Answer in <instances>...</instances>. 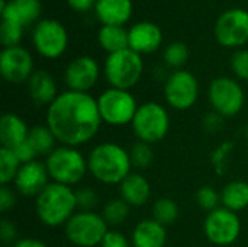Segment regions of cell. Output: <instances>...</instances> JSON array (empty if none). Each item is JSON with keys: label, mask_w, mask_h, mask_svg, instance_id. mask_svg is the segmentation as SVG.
<instances>
[{"label": "cell", "mask_w": 248, "mask_h": 247, "mask_svg": "<svg viewBox=\"0 0 248 247\" xmlns=\"http://www.w3.org/2000/svg\"><path fill=\"white\" fill-rule=\"evenodd\" d=\"M102 124L97 99L90 93L65 90L46 108L45 125L60 146L77 148L87 144L97 135Z\"/></svg>", "instance_id": "1"}, {"label": "cell", "mask_w": 248, "mask_h": 247, "mask_svg": "<svg viewBox=\"0 0 248 247\" xmlns=\"http://www.w3.org/2000/svg\"><path fill=\"white\" fill-rule=\"evenodd\" d=\"M89 173L103 185H119L129 173L132 163L129 151L116 143H100L87 156Z\"/></svg>", "instance_id": "2"}, {"label": "cell", "mask_w": 248, "mask_h": 247, "mask_svg": "<svg viewBox=\"0 0 248 247\" xmlns=\"http://www.w3.org/2000/svg\"><path fill=\"white\" fill-rule=\"evenodd\" d=\"M76 191L70 186L49 182L48 186L35 198L38 220L46 227H61L77 213Z\"/></svg>", "instance_id": "3"}, {"label": "cell", "mask_w": 248, "mask_h": 247, "mask_svg": "<svg viewBox=\"0 0 248 247\" xmlns=\"http://www.w3.org/2000/svg\"><path fill=\"white\" fill-rule=\"evenodd\" d=\"M45 166L54 183L70 188L78 185L89 172L87 157H84L78 148L68 146H58L46 157Z\"/></svg>", "instance_id": "4"}, {"label": "cell", "mask_w": 248, "mask_h": 247, "mask_svg": "<svg viewBox=\"0 0 248 247\" xmlns=\"http://www.w3.org/2000/svg\"><path fill=\"white\" fill-rule=\"evenodd\" d=\"M103 71L110 87L129 90L141 80L144 61L141 54L131 48H125L122 51L108 54Z\"/></svg>", "instance_id": "5"}, {"label": "cell", "mask_w": 248, "mask_h": 247, "mask_svg": "<svg viewBox=\"0 0 248 247\" xmlns=\"http://www.w3.org/2000/svg\"><path fill=\"white\" fill-rule=\"evenodd\" d=\"M131 127L138 141L154 146L169 134L170 115L161 103L145 102L138 106Z\"/></svg>", "instance_id": "6"}, {"label": "cell", "mask_w": 248, "mask_h": 247, "mask_svg": "<svg viewBox=\"0 0 248 247\" xmlns=\"http://www.w3.org/2000/svg\"><path fill=\"white\" fill-rule=\"evenodd\" d=\"M138 103L129 90L109 87L97 98V108L103 124L110 127L131 125L138 111Z\"/></svg>", "instance_id": "7"}, {"label": "cell", "mask_w": 248, "mask_h": 247, "mask_svg": "<svg viewBox=\"0 0 248 247\" xmlns=\"http://www.w3.org/2000/svg\"><path fill=\"white\" fill-rule=\"evenodd\" d=\"M102 214L94 211H77L64 226L67 240L76 247H97L109 231Z\"/></svg>", "instance_id": "8"}, {"label": "cell", "mask_w": 248, "mask_h": 247, "mask_svg": "<svg viewBox=\"0 0 248 247\" xmlns=\"http://www.w3.org/2000/svg\"><path fill=\"white\" fill-rule=\"evenodd\" d=\"M208 99L215 114L222 118L238 115L246 103L243 86L232 77H217L208 89Z\"/></svg>", "instance_id": "9"}, {"label": "cell", "mask_w": 248, "mask_h": 247, "mask_svg": "<svg viewBox=\"0 0 248 247\" xmlns=\"http://www.w3.org/2000/svg\"><path fill=\"white\" fill-rule=\"evenodd\" d=\"M203 233L215 246H231L241 234V220L237 213L219 207L206 214Z\"/></svg>", "instance_id": "10"}, {"label": "cell", "mask_w": 248, "mask_h": 247, "mask_svg": "<svg viewBox=\"0 0 248 247\" xmlns=\"http://www.w3.org/2000/svg\"><path fill=\"white\" fill-rule=\"evenodd\" d=\"M199 83L187 70H174L164 83V99L176 111H187L198 102Z\"/></svg>", "instance_id": "11"}, {"label": "cell", "mask_w": 248, "mask_h": 247, "mask_svg": "<svg viewBox=\"0 0 248 247\" xmlns=\"http://www.w3.org/2000/svg\"><path fill=\"white\" fill-rule=\"evenodd\" d=\"M32 42L38 54L48 60H55L67 49L68 33L61 22L55 19H42L33 28Z\"/></svg>", "instance_id": "12"}, {"label": "cell", "mask_w": 248, "mask_h": 247, "mask_svg": "<svg viewBox=\"0 0 248 247\" xmlns=\"http://www.w3.org/2000/svg\"><path fill=\"white\" fill-rule=\"evenodd\" d=\"M215 38L227 48H237L248 41V12L232 7L221 13L215 23Z\"/></svg>", "instance_id": "13"}, {"label": "cell", "mask_w": 248, "mask_h": 247, "mask_svg": "<svg viewBox=\"0 0 248 247\" xmlns=\"http://www.w3.org/2000/svg\"><path fill=\"white\" fill-rule=\"evenodd\" d=\"M0 73L3 79L13 84L28 82L33 74V58L20 45L4 48L0 54Z\"/></svg>", "instance_id": "14"}, {"label": "cell", "mask_w": 248, "mask_h": 247, "mask_svg": "<svg viewBox=\"0 0 248 247\" xmlns=\"http://www.w3.org/2000/svg\"><path fill=\"white\" fill-rule=\"evenodd\" d=\"M100 67L97 61L89 55H80L71 60L64 71V82L68 90L89 93L99 80Z\"/></svg>", "instance_id": "15"}, {"label": "cell", "mask_w": 248, "mask_h": 247, "mask_svg": "<svg viewBox=\"0 0 248 247\" xmlns=\"http://www.w3.org/2000/svg\"><path fill=\"white\" fill-rule=\"evenodd\" d=\"M49 183V175L45 163L39 160H33L31 163L22 165L16 178H15V189L28 198H36Z\"/></svg>", "instance_id": "16"}, {"label": "cell", "mask_w": 248, "mask_h": 247, "mask_svg": "<svg viewBox=\"0 0 248 247\" xmlns=\"http://www.w3.org/2000/svg\"><path fill=\"white\" fill-rule=\"evenodd\" d=\"M129 48L138 54H150L160 48L163 32L158 25L150 20H141L128 29Z\"/></svg>", "instance_id": "17"}, {"label": "cell", "mask_w": 248, "mask_h": 247, "mask_svg": "<svg viewBox=\"0 0 248 247\" xmlns=\"http://www.w3.org/2000/svg\"><path fill=\"white\" fill-rule=\"evenodd\" d=\"M28 93L33 103L46 108L57 99L58 89L55 79L45 70H35L28 80Z\"/></svg>", "instance_id": "18"}, {"label": "cell", "mask_w": 248, "mask_h": 247, "mask_svg": "<svg viewBox=\"0 0 248 247\" xmlns=\"http://www.w3.org/2000/svg\"><path fill=\"white\" fill-rule=\"evenodd\" d=\"M132 247H164L167 243V230L154 218L138 221L131 234Z\"/></svg>", "instance_id": "19"}, {"label": "cell", "mask_w": 248, "mask_h": 247, "mask_svg": "<svg viewBox=\"0 0 248 247\" xmlns=\"http://www.w3.org/2000/svg\"><path fill=\"white\" fill-rule=\"evenodd\" d=\"M119 195L129 207H142L151 198V185L145 176L132 172L119 183Z\"/></svg>", "instance_id": "20"}, {"label": "cell", "mask_w": 248, "mask_h": 247, "mask_svg": "<svg viewBox=\"0 0 248 247\" xmlns=\"http://www.w3.org/2000/svg\"><path fill=\"white\" fill-rule=\"evenodd\" d=\"M29 127L19 115L7 112L0 121V144L3 148L16 150L19 146L26 143Z\"/></svg>", "instance_id": "21"}, {"label": "cell", "mask_w": 248, "mask_h": 247, "mask_svg": "<svg viewBox=\"0 0 248 247\" xmlns=\"http://www.w3.org/2000/svg\"><path fill=\"white\" fill-rule=\"evenodd\" d=\"M94 13L102 25H121L129 20L132 15L131 0H96Z\"/></svg>", "instance_id": "22"}, {"label": "cell", "mask_w": 248, "mask_h": 247, "mask_svg": "<svg viewBox=\"0 0 248 247\" xmlns=\"http://www.w3.org/2000/svg\"><path fill=\"white\" fill-rule=\"evenodd\" d=\"M0 15H1V23H0V41L4 48L16 47L19 45L23 33V23L20 22L19 16L13 10L10 1L0 0Z\"/></svg>", "instance_id": "23"}, {"label": "cell", "mask_w": 248, "mask_h": 247, "mask_svg": "<svg viewBox=\"0 0 248 247\" xmlns=\"http://www.w3.org/2000/svg\"><path fill=\"white\" fill-rule=\"evenodd\" d=\"M221 204L224 208L240 213L248 208V183L244 181H232L222 188Z\"/></svg>", "instance_id": "24"}, {"label": "cell", "mask_w": 248, "mask_h": 247, "mask_svg": "<svg viewBox=\"0 0 248 247\" xmlns=\"http://www.w3.org/2000/svg\"><path fill=\"white\" fill-rule=\"evenodd\" d=\"M97 41L108 54L129 48L128 31L121 25H102L97 32Z\"/></svg>", "instance_id": "25"}, {"label": "cell", "mask_w": 248, "mask_h": 247, "mask_svg": "<svg viewBox=\"0 0 248 247\" xmlns=\"http://www.w3.org/2000/svg\"><path fill=\"white\" fill-rule=\"evenodd\" d=\"M26 143L32 147L36 156L48 157L57 148V138L46 125H33L29 128Z\"/></svg>", "instance_id": "26"}, {"label": "cell", "mask_w": 248, "mask_h": 247, "mask_svg": "<svg viewBox=\"0 0 248 247\" xmlns=\"http://www.w3.org/2000/svg\"><path fill=\"white\" fill-rule=\"evenodd\" d=\"M129 213H131V207L122 198H113L105 204L100 214L109 227H118L128 220Z\"/></svg>", "instance_id": "27"}, {"label": "cell", "mask_w": 248, "mask_h": 247, "mask_svg": "<svg viewBox=\"0 0 248 247\" xmlns=\"http://www.w3.org/2000/svg\"><path fill=\"white\" fill-rule=\"evenodd\" d=\"M180 215L179 205L171 198H158L153 204V218L161 226L167 227L177 221Z\"/></svg>", "instance_id": "28"}, {"label": "cell", "mask_w": 248, "mask_h": 247, "mask_svg": "<svg viewBox=\"0 0 248 247\" xmlns=\"http://www.w3.org/2000/svg\"><path fill=\"white\" fill-rule=\"evenodd\" d=\"M22 167L16 153L9 148L0 147V183L9 185L15 182V178Z\"/></svg>", "instance_id": "29"}, {"label": "cell", "mask_w": 248, "mask_h": 247, "mask_svg": "<svg viewBox=\"0 0 248 247\" xmlns=\"http://www.w3.org/2000/svg\"><path fill=\"white\" fill-rule=\"evenodd\" d=\"M10 4L19 16L23 26L33 23L41 15L42 6L39 0H10Z\"/></svg>", "instance_id": "30"}, {"label": "cell", "mask_w": 248, "mask_h": 247, "mask_svg": "<svg viewBox=\"0 0 248 247\" xmlns=\"http://www.w3.org/2000/svg\"><path fill=\"white\" fill-rule=\"evenodd\" d=\"M163 58L169 67H173L176 70H182V67L189 60V48L186 44H183L180 41L171 42L166 47Z\"/></svg>", "instance_id": "31"}, {"label": "cell", "mask_w": 248, "mask_h": 247, "mask_svg": "<svg viewBox=\"0 0 248 247\" xmlns=\"http://www.w3.org/2000/svg\"><path fill=\"white\" fill-rule=\"evenodd\" d=\"M129 159H131L134 169L144 170V169L150 167L154 160L153 146L142 143V141H137L129 150Z\"/></svg>", "instance_id": "32"}, {"label": "cell", "mask_w": 248, "mask_h": 247, "mask_svg": "<svg viewBox=\"0 0 248 247\" xmlns=\"http://www.w3.org/2000/svg\"><path fill=\"white\" fill-rule=\"evenodd\" d=\"M196 204L206 213H211L217 208H219L221 205V194H218V191L212 186H202L198 189L196 192Z\"/></svg>", "instance_id": "33"}, {"label": "cell", "mask_w": 248, "mask_h": 247, "mask_svg": "<svg viewBox=\"0 0 248 247\" xmlns=\"http://www.w3.org/2000/svg\"><path fill=\"white\" fill-rule=\"evenodd\" d=\"M76 201H77V210L80 211H93L99 202V197L96 191L92 188H80L76 191Z\"/></svg>", "instance_id": "34"}, {"label": "cell", "mask_w": 248, "mask_h": 247, "mask_svg": "<svg viewBox=\"0 0 248 247\" xmlns=\"http://www.w3.org/2000/svg\"><path fill=\"white\" fill-rule=\"evenodd\" d=\"M231 68L238 79L248 82V49H237L232 54Z\"/></svg>", "instance_id": "35"}, {"label": "cell", "mask_w": 248, "mask_h": 247, "mask_svg": "<svg viewBox=\"0 0 248 247\" xmlns=\"http://www.w3.org/2000/svg\"><path fill=\"white\" fill-rule=\"evenodd\" d=\"M99 247H132V243L122 231L110 229Z\"/></svg>", "instance_id": "36"}, {"label": "cell", "mask_w": 248, "mask_h": 247, "mask_svg": "<svg viewBox=\"0 0 248 247\" xmlns=\"http://www.w3.org/2000/svg\"><path fill=\"white\" fill-rule=\"evenodd\" d=\"M16 237H17V230H16L15 224L9 220L3 218L0 221V239H1V242L4 245H9V243L13 245L15 242H17Z\"/></svg>", "instance_id": "37"}, {"label": "cell", "mask_w": 248, "mask_h": 247, "mask_svg": "<svg viewBox=\"0 0 248 247\" xmlns=\"http://www.w3.org/2000/svg\"><path fill=\"white\" fill-rule=\"evenodd\" d=\"M16 204V195L9 188V185H1L0 188V211L4 214L12 210Z\"/></svg>", "instance_id": "38"}, {"label": "cell", "mask_w": 248, "mask_h": 247, "mask_svg": "<svg viewBox=\"0 0 248 247\" xmlns=\"http://www.w3.org/2000/svg\"><path fill=\"white\" fill-rule=\"evenodd\" d=\"M17 156V159L20 160L22 165H26V163H31L33 160H36V153L32 150V147L28 144V143H23L22 146H19L16 150H13Z\"/></svg>", "instance_id": "39"}, {"label": "cell", "mask_w": 248, "mask_h": 247, "mask_svg": "<svg viewBox=\"0 0 248 247\" xmlns=\"http://www.w3.org/2000/svg\"><path fill=\"white\" fill-rule=\"evenodd\" d=\"M67 3L73 10L84 13V12L90 10L92 7H94L96 0H67Z\"/></svg>", "instance_id": "40"}, {"label": "cell", "mask_w": 248, "mask_h": 247, "mask_svg": "<svg viewBox=\"0 0 248 247\" xmlns=\"http://www.w3.org/2000/svg\"><path fill=\"white\" fill-rule=\"evenodd\" d=\"M12 247H48L46 243H44L42 240L38 239H32V237H23L19 239L17 242H15Z\"/></svg>", "instance_id": "41"}, {"label": "cell", "mask_w": 248, "mask_h": 247, "mask_svg": "<svg viewBox=\"0 0 248 247\" xmlns=\"http://www.w3.org/2000/svg\"><path fill=\"white\" fill-rule=\"evenodd\" d=\"M246 138H247V143H248V127H247V130H246Z\"/></svg>", "instance_id": "42"}, {"label": "cell", "mask_w": 248, "mask_h": 247, "mask_svg": "<svg viewBox=\"0 0 248 247\" xmlns=\"http://www.w3.org/2000/svg\"><path fill=\"white\" fill-rule=\"evenodd\" d=\"M1 247H6V246H1Z\"/></svg>", "instance_id": "43"}]
</instances>
